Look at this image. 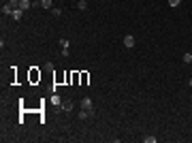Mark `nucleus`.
<instances>
[{
    "instance_id": "f03ea898",
    "label": "nucleus",
    "mask_w": 192,
    "mask_h": 143,
    "mask_svg": "<svg viewBox=\"0 0 192 143\" xmlns=\"http://www.w3.org/2000/svg\"><path fill=\"white\" fill-rule=\"evenodd\" d=\"M124 47H128V49L135 47V36H133V34H126V36H124Z\"/></svg>"
},
{
    "instance_id": "6e6552de",
    "label": "nucleus",
    "mask_w": 192,
    "mask_h": 143,
    "mask_svg": "<svg viewBox=\"0 0 192 143\" xmlns=\"http://www.w3.org/2000/svg\"><path fill=\"white\" fill-rule=\"evenodd\" d=\"M77 9H79V11H85V9H87V2H85V0H79V2H77Z\"/></svg>"
},
{
    "instance_id": "ddd939ff",
    "label": "nucleus",
    "mask_w": 192,
    "mask_h": 143,
    "mask_svg": "<svg viewBox=\"0 0 192 143\" xmlns=\"http://www.w3.org/2000/svg\"><path fill=\"white\" fill-rule=\"evenodd\" d=\"M62 109H64V111H73V103H64Z\"/></svg>"
},
{
    "instance_id": "0eeeda50",
    "label": "nucleus",
    "mask_w": 192,
    "mask_h": 143,
    "mask_svg": "<svg viewBox=\"0 0 192 143\" xmlns=\"http://www.w3.org/2000/svg\"><path fill=\"white\" fill-rule=\"evenodd\" d=\"M90 111H85V109H81V111H79V120H87V118H90Z\"/></svg>"
},
{
    "instance_id": "9d476101",
    "label": "nucleus",
    "mask_w": 192,
    "mask_h": 143,
    "mask_svg": "<svg viewBox=\"0 0 192 143\" xmlns=\"http://www.w3.org/2000/svg\"><path fill=\"white\" fill-rule=\"evenodd\" d=\"M41 7L43 9H51V0H41Z\"/></svg>"
},
{
    "instance_id": "423d86ee",
    "label": "nucleus",
    "mask_w": 192,
    "mask_h": 143,
    "mask_svg": "<svg viewBox=\"0 0 192 143\" xmlns=\"http://www.w3.org/2000/svg\"><path fill=\"white\" fill-rule=\"evenodd\" d=\"M13 13V7H11V4L7 2V4H2V15H11Z\"/></svg>"
},
{
    "instance_id": "2eb2a0df",
    "label": "nucleus",
    "mask_w": 192,
    "mask_h": 143,
    "mask_svg": "<svg viewBox=\"0 0 192 143\" xmlns=\"http://www.w3.org/2000/svg\"><path fill=\"white\" fill-rule=\"evenodd\" d=\"M169 4H171V7H179V4H182V0H169Z\"/></svg>"
},
{
    "instance_id": "a211bd4d",
    "label": "nucleus",
    "mask_w": 192,
    "mask_h": 143,
    "mask_svg": "<svg viewBox=\"0 0 192 143\" xmlns=\"http://www.w3.org/2000/svg\"><path fill=\"white\" fill-rule=\"evenodd\" d=\"M105 2H109V0H105Z\"/></svg>"
},
{
    "instance_id": "f3484780",
    "label": "nucleus",
    "mask_w": 192,
    "mask_h": 143,
    "mask_svg": "<svg viewBox=\"0 0 192 143\" xmlns=\"http://www.w3.org/2000/svg\"><path fill=\"white\" fill-rule=\"evenodd\" d=\"M190 86H192V79H190Z\"/></svg>"
},
{
    "instance_id": "39448f33",
    "label": "nucleus",
    "mask_w": 192,
    "mask_h": 143,
    "mask_svg": "<svg viewBox=\"0 0 192 143\" xmlns=\"http://www.w3.org/2000/svg\"><path fill=\"white\" fill-rule=\"evenodd\" d=\"M32 7V2H30V0H19V9H24V11H28Z\"/></svg>"
},
{
    "instance_id": "f257e3e1",
    "label": "nucleus",
    "mask_w": 192,
    "mask_h": 143,
    "mask_svg": "<svg viewBox=\"0 0 192 143\" xmlns=\"http://www.w3.org/2000/svg\"><path fill=\"white\" fill-rule=\"evenodd\" d=\"M81 109H85V111H94V105H92V101L90 98H83V101H81Z\"/></svg>"
},
{
    "instance_id": "9b49d317",
    "label": "nucleus",
    "mask_w": 192,
    "mask_h": 143,
    "mask_svg": "<svg viewBox=\"0 0 192 143\" xmlns=\"http://www.w3.org/2000/svg\"><path fill=\"white\" fill-rule=\"evenodd\" d=\"M79 79H81V83L85 86V83H87V79H90V77H87V73H81V75H79Z\"/></svg>"
},
{
    "instance_id": "dca6fc26",
    "label": "nucleus",
    "mask_w": 192,
    "mask_h": 143,
    "mask_svg": "<svg viewBox=\"0 0 192 143\" xmlns=\"http://www.w3.org/2000/svg\"><path fill=\"white\" fill-rule=\"evenodd\" d=\"M51 11H53V15H56V17H60V15H62V9H58V7L51 9Z\"/></svg>"
},
{
    "instance_id": "7ed1b4c3",
    "label": "nucleus",
    "mask_w": 192,
    "mask_h": 143,
    "mask_svg": "<svg viewBox=\"0 0 192 143\" xmlns=\"http://www.w3.org/2000/svg\"><path fill=\"white\" fill-rule=\"evenodd\" d=\"M60 47H62V56H68V38H60Z\"/></svg>"
},
{
    "instance_id": "1a4fd4ad",
    "label": "nucleus",
    "mask_w": 192,
    "mask_h": 143,
    "mask_svg": "<svg viewBox=\"0 0 192 143\" xmlns=\"http://www.w3.org/2000/svg\"><path fill=\"white\" fill-rule=\"evenodd\" d=\"M182 60H184L186 64H192V53H184V58H182Z\"/></svg>"
},
{
    "instance_id": "4468645a",
    "label": "nucleus",
    "mask_w": 192,
    "mask_h": 143,
    "mask_svg": "<svg viewBox=\"0 0 192 143\" xmlns=\"http://www.w3.org/2000/svg\"><path fill=\"white\" fill-rule=\"evenodd\" d=\"M38 77H41V73H36V70H32V73H30V79H32V81H36Z\"/></svg>"
},
{
    "instance_id": "f8f14e48",
    "label": "nucleus",
    "mask_w": 192,
    "mask_h": 143,
    "mask_svg": "<svg viewBox=\"0 0 192 143\" xmlns=\"http://www.w3.org/2000/svg\"><path fill=\"white\" fill-rule=\"evenodd\" d=\"M51 103H53V105L58 107V105H60V103H62V101H60V96H58V94H53V96H51Z\"/></svg>"
},
{
    "instance_id": "20e7f679",
    "label": "nucleus",
    "mask_w": 192,
    "mask_h": 143,
    "mask_svg": "<svg viewBox=\"0 0 192 143\" xmlns=\"http://www.w3.org/2000/svg\"><path fill=\"white\" fill-rule=\"evenodd\" d=\"M11 15H13V19H17V21H19L21 17H24V9H19V7H17V9H13V13H11Z\"/></svg>"
}]
</instances>
